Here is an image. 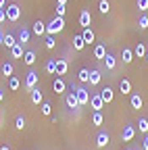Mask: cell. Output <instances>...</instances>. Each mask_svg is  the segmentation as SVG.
Returning a JSON list of instances; mask_svg holds the SVG:
<instances>
[{
    "label": "cell",
    "mask_w": 148,
    "mask_h": 150,
    "mask_svg": "<svg viewBox=\"0 0 148 150\" xmlns=\"http://www.w3.org/2000/svg\"><path fill=\"white\" fill-rule=\"evenodd\" d=\"M65 29V17H57L54 15V19L50 23H46V33L48 35H57V33H61Z\"/></svg>",
    "instance_id": "obj_1"
},
{
    "label": "cell",
    "mask_w": 148,
    "mask_h": 150,
    "mask_svg": "<svg viewBox=\"0 0 148 150\" xmlns=\"http://www.w3.org/2000/svg\"><path fill=\"white\" fill-rule=\"evenodd\" d=\"M35 86H38V71H33V69H29L27 73H25V79H23V88L27 90V92H31Z\"/></svg>",
    "instance_id": "obj_2"
},
{
    "label": "cell",
    "mask_w": 148,
    "mask_h": 150,
    "mask_svg": "<svg viewBox=\"0 0 148 150\" xmlns=\"http://www.w3.org/2000/svg\"><path fill=\"white\" fill-rule=\"evenodd\" d=\"M4 13H6V21H19V17H21V8H19V4H8L6 8H4Z\"/></svg>",
    "instance_id": "obj_3"
},
{
    "label": "cell",
    "mask_w": 148,
    "mask_h": 150,
    "mask_svg": "<svg viewBox=\"0 0 148 150\" xmlns=\"http://www.w3.org/2000/svg\"><path fill=\"white\" fill-rule=\"evenodd\" d=\"M75 96H77V100H79V106H88L90 104V96H92V94L88 92V88H77L75 90Z\"/></svg>",
    "instance_id": "obj_4"
},
{
    "label": "cell",
    "mask_w": 148,
    "mask_h": 150,
    "mask_svg": "<svg viewBox=\"0 0 148 150\" xmlns=\"http://www.w3.org/2000/svg\"><path fill=\"white\" fill-rule=\"evenodd\" d=\"M65 104H67L69 108H73V110H77V108H79V100H77V96H75V92H73V90L65 96Z\"/></svg>",
    "instance_id": "obj_5"
},
{
    "label": "cell",
    "mask_w": 148,
    "mask_h": 150,
    "mask_svg": "<svg viewBox=\"0 0 148 150\" xmlns=\"http://www.w3.org/2000/svg\"><path fill=\"white\" fill-rule=\"evenodd\" d=\"M90 106L94 108V110H100L104 106V100L100 96V92H96V94H92V96H90Z\"/></svg>",
    "instance_id": "obj_6"
},
{
    "label": "cell",
    "mask_w": 148,
    "mask_h": 150,
    "mask_svg": "<svg viewBox=\"0 0 148 150\" xmlns=\"http://www.w3.org/2000/svg\"><path fill=\"white\" fill-rule=\"evenodd\" d=\"M134 136H136L134 125H125V127H123V131H121V140H123V142H132V140H134Z\"/></svg>",
    "instance_id": "obj_7"
},
{
    "label": "cell",
    "mask_w": 148,
    "mask_h": 150,
    "mask_svg": "<svg viewBox=\"0 0 148 150\" xmlns=\"http://www.w3.org/2000/svg\"><path fill=\"white\" fill-rule=\"evenodd\" d=\"M100 96H102L104 104H108V102H113V98H115V90L106 86V88H102V90H100Z\"/></svg>",
    "instance_id": "obj_8"
},
{
    "label": "cell",
    "mask_w": 148,
    "mask_h": 150,
    "mask_svg": "<svg viewBox=\"0 0 148 150\" xmlns=\"http://www.w3.org/2000/svg\"><path fill=\"white\" fill-rule=\"evenodd\" d=\"M29 96H31V102H33V104H42V102H44V94H42L40 88H33V90L29 92Z\"/></svg>",
    "instance_id": "obj_9"
},
{
    "label": "cell",
    "mask_w": 148,
    "mask_h": 150,
    "mask_svg": "<svg viewBox=\"0 0 148 150\" xmlns=\"http://www.w3.org/2000/svg\"><path fill=\"white\" fill-rule=\"evenodd\" d=\"M129 106H132L134 110H140L144 106V100H142L140 94H132V98H129Z\"/></svg>",
    "instance_id": "obj_10"
},
{
    "label": "cell",
    "mask_w": 148,
    "mask_h": 150,
    "mask_svg": "<svg viewBox=\"0 0 148 150\" xmlns=\"http://www.w3.org/2000/svg\"><path fill=\"white\" fill-rule=\"evenodd\" d=\"M29 35H31V29H27V27H21L19 29V35H17V40H19V44H27L29 42Z\"/></svg>",
    "instance_id": "obj_11"
},
{
    "label": "cell",
    "mask_w": 148,
    "mask_h": 150,
    "mask_svg": "<svg viewBox=\"0 0 148 150\" xmlns=\"http://www.w3.org/2000/svg\"><path fill=\"white\" fill-rule=\"evenodd\" d=\"M31 33H35V35H46V23H42V21H35L33 25H31Z\"/></svg>",
    "instance_id": "obj_12"
},
{
    "label": "cell",
    "mask_w": 148,
    "mask_h": 150,
    "mask_svg": "<svg viewBox=\"0 0 148 150\" xmlns=\"http://www.w3.org/2000/svg\"><path fill=\"white\" fill-rule=\"evenodd\" d=\"M90 23H92V15H90V11H81V13H79V25L86 29V27H90Z\"/></svg>",
    "instance_id": "obj_13"
},
{
    "label": "cell",
    "mask_w": 148,
    "mask_h": 150,
    "mask_svg": "<svg viewBox=\"0 0 148 150\" xmlns=\"http://www.w3.org/2000/svg\"><path fill=\"white\" fill-rule=\"evenodd\" d=\"M73 48H75L77 52H81V50L86 48V40H84L81 33H79V35H73Z\"/></svg>",
    "instance_id": "obj_14"
},
{
    "label": "cell",
    "mask_w": 148,
    "mask_h": 150,
    "mask_svg": "<svg viewBox=\"0 0 148 150\" xmlns=\"http://www.w3.org/2000/svg\"><path fill=\"white\" fill-rule=\"evenodd\" d=\"M69 71V63L65 59H57V75H65Z\"/></svg>",
    "instance_id": "obj_15"
},
{
    "label": "cell",
    "mask_w": 148,
    "mask_h": 150,
    "mask_svg": "<svg viewBox=\"0 0 148 150\" xmlns=\"http://www.w3.org/2000/svg\"><path fill=\"white\" fill-rule=\"evenodd\" d=\"M23 44H19V42H17L13 48H11V56H13V59H23Z\"/></svg>",
    "instance_id": "obj_16"
},
{
    "label": "cell",
    "mask_w": 148,
    "mask_h": 150,
    "mask_svg": "<svg viewBox=\"0 0 148 150\" xmlns=\"http://www.w3.org/2000/svg\"><path fill=\"white\" fill-rule=\"evenodd\" d=\"M108 142H110V138H108V134H104V131H100V134L96 136V146L98 148H104Z\"/></svg>",
    "instance_id": "obj_17"
},
{
    "label": "cell",
    "mask_w": 148,
    "mask_h": 150,
    "mask_svg": "<svg viewBox=\"0 0 148 150\" xmlns=\"http://www.w3.org/2000/svg\"><path fill=\"white\" fill-rule=\"evenodd\" d=\"M35 59H38V56H35L33 50H25V54H23V63H25L27 67H31V65L35 63Z\"/></svg>",
    "instance_id": "obj_18"
},
{
    "label": "cell",
    "mask_w": 148,
    "mask_h": 150,
    "mask_svg": "<svg viewBox=\"0 0 148 150\" xmlns=\"http://www.w3.org/2000/svg\"><path fill=\"white\" fill-rule=\"evenodd\" d=\"M100 79H102L100 71H98V69H92V71H90V86H98Z\"/></svg>",
    "instance_id": "obj_19"
},
{
    "label": "cell",
    "mask_w": 148,
    "mask_h": 150,
    "mask_svg": "<svg viewBox=\"0 0 148 150\" xmlns=\"http://www.w3.org/2000/svg\"><path fill=\"white\" fill-rule=\"evenodd\" d=\"M121 59H123L125 65H129V63L134 61V50H132V48H123V50H121Z\"/></svg>",
    "instance_id": "obj_20"
},
{
    "label": "cell",
    "mask_w": 148,
    "mask_h": 150,
    "mask_svg": "<svg viewBox=\"0 0 148 150\" xmlns=\"http://www.w3.org/2000/svg\"><path fill=\"white\" fill-rule=\"evenodd\" d=\"M65 88H67V83H65L61 77H57V79L52 81V90L57 92V94H63V92H65Z\"/></svg>",
    "instance_id": "obj_21"
},
{
    "label": "cell",
    "mask_w": 148,
    "mask_h": 150,
    "mask_svg": "<svg viewBox=\"0 0 148 150\" xmlns=\"http://www.w3.org/2000/svg\"><path fill=\"white\" fill-rule=\"evenodd\" d=\"M104 56H106V46H104V44H98V46L94 48V59L104 61Z\"/></svg>",
    "instance_id": "obj_22"
},
{
    "label": "cell",
    "mask_w": 148,
    "mask_h": 150,
    "mask_svg": "<svg viewBox=\"0 0 148 150\" xmlns=\"http://www.w3.org/2000/svg\"><path fill=\"white\" fill-rule=\"evenodd\" d=\"M104 65H106L108 71H113V69L117 67V59H115L113 54H108V52H106V56H104Z\"/></svg>",
    "instance_id": "obj_23"
},
{
    "label": "cell",
    "mask_w": 148,
    "mask_h": 150,
    "mask_svg": "<svg viewBox=\"0 0 148 150\" xmlns=\"http://www.w3.org/2000/svg\"><path fill=\"white\" fill-rule=\"evenodd\" d=\"M119 92L121 94H132V81H129V79H121L119 81Z\"/></svg>",
    "instance_id": "obj_24"
},
{
    "label": "cell",
    "mask_w": 148,
    "mask_h": 150,
    "mask_svg": "<svg viewBox=\"0 0 148 150\" xmlns=\"http://www.w3.org/2000/svg\"><path fill=\"white\" fill-rule=\"evenodd\" d=\"M19 88H21V79H19V77H15V75H13V77H8V90H11V92H17Z\"/></svg>",
    "instance_id": "obj_25"
},
{
    "label": "cell",
    "mask_w": 148,
    "mask_h": 150,
    "mask_svg": "<svg viewBox=\"0 0 148 150\" xmlns=\"http://www.w3.org/2000/svg\"><path fill=\"white\" fill-rule=\"evenodd\" d=\"M77 79L81 81V83H90V69H79V73H77Z\"/></svg>",
    "instance_id": "obj_26"
},
{
    "label": "cell",
    "mask_w": 148,
    "mask_h": 150,
    "mask_svg": "<svg viewBox=\"0 0 148 150\" xmlns=\"http://www.w3.org/2000/svg\"><path fill=\"white\" fill-rule=\"evenodd\" d=\"M81 35H84V40H86V44H92L96 40V35H94V31H92L90 27H86L84 31H81Z\"/></svg>",
    "instance_id": "obj_27"
},
{
    "label": "cell",
    "mask_w": 148,
    "mask_h": 150,
    "mask_svg": "<svg viewBox=\"0 0 148 150\" xmlns=\"http://www.w3.org/2000/svg\"><path fill=\"white\" fill-rule=\"evenodd\" d=\"M146 50H148V48H146L142 42H138V46L134 48V56H138V59H144V56H146Z\"/></svg>",
    "instance_id": "obj_28"
},
{
    "label": "cell",
    "mask_w": 148,
    "mask_h": 150,
    "mask_svg": "<svg viewBox=\"0 0 148 150\" xmlns=\"http://www.w3.org/2000/svg\"><path fill=\"white\" fill-rule=\"evenodd\" d=\"M17 42H19V40H17V38H15L13 33H6V35H4V42H2V44H4V46H6V48L11 50V48H13V46H15Z\"/></svg>",
    "instance_id": "obj_29"
},
{
    "label": "cell",
    "mask_w": 148,
    "mask_h": 150,
    "mask_svg": "<svg viewBox=\"0 0 148 150\" xmlns=\"http://www.w3.org/2000/svg\"><path fill=\"white\" fill-rule=\"evenodd\" d=\"M13 71H15L13 63H4L2 65V75H4V77H13Z\"/></svg>",
    "instance_id": "obj_30"
},
{
    "label": "cell",
    "mask_w": 148,
    "mask_h": 150,
    "mask_svg": "<svg viewBox=\"0 0 148 150\" xmlns=\"http://www.w3.org/2000/svg\"><path fill=\"white\" fill-rule=\"evenodd\" d=\"M102 121H104L102 112L100 110H94V115H92V123H94V125H102Z\"/></svg>",
    "instance_id": "obj_31"
},
{
    "label": "cell",
    "mask_w": 148,
    "mask_h": 150,
    "mask_svg": "<svg viewBox=\"0 0 148 150\" xmlns=\"http://www.w3.org/2000/svg\"><path fill=\"white\" fill-rule=\"evenodd\" d=\"M44 69L48 71V73H57V61H46V65H44Z\"/></svg>",
    "instance_id": "obj_32"
},
{
    "label": "cell",
    "mask_w": 148,
    "mask_h": 150,
    "mask_svg": "<svg viewBox=\"0 0 148 150\" xmlns=\"http://www.w3.org/2000/svg\"><path fill=\"white\" fill-rule=\"evenodd\" d=\"M98 11H100L102 15H106V13L110 11V4H108V0H100V4H98Z\"/></svg>",
    "instance_id": "obj_33"
},
{
    "label": "cell",
    "mask_w": 148,
    "mask_h": 150,
    "mask_svg": "<svg viewBox=\"0 0 148 150\" xmlns=\"http://www.w3.org/2000/svg\"><path fill=\"white\" fill-rule=\"evenodd\" d=\"M138 129L146 136V134H148V119H140V121H138Z\"/></svg>",
    "instance_id": "obj_34"
},
{
    "label": "cell",
    "mask_w": 148,
    "mask_h": 150,
    "mask_svg": "<svg viewBox=\"0 0 148 150\" xmlns=\"http://www.w3.org/2000/svg\"><path fill=\"white\" fill-rule=\"evenodd\" d=\"M15 127L17 129H25V117L23 115H19V117L15 119Z\"/></svg>",
    "instance_id": "obj_35"
},
{
    "label": "cell",
    "mask_w": 148,
    "mask_h": 150,
    "mask_svg": "<svg viewBox=\"0 0 148 150\" xmlns=\"http://www.w3.org/2000/svg\"><path fill=\"white\" fill-rule=\"evenodd\" d=\"M44 44H46V48H48V50H52V48H54V44H57V42H54V35H48V33H46Z\"/></svg>",
    "instance_id": "obj_36"
},
{
    "label": "cell",
    "mask_w": 148,
    "mask_h": 150,
    "mask_svg": "<svg viewBox=\"0 0 148 150\" xmlns=\"http://www.w3.org/2000/svg\"><path fill=\"white\" fill-rule=\"evenodd\" d=\"M52 112V104L50 102H42V115H50Z\"/></svg>",
    "instance_id": "obj_37"
},
{
    "label": "cell",
    "mask_w": 148,
    "mask_h": 150,
    "mask_svg": "<svg viewBox=\"0 0 148 150\" xmlns=\"http://www.w3.org/2000/svg\"><path fill=\"white\" fill-rule=\"evenodd\" d=\"M138 25H140V29H148V17H146V15H142V17H140Z\"/></svg>",
    "instance_id": "obj_38"
},
{
    "label": "cell",
    "mask_w": 148,
    "mask_h": 150,
    "mask_svg": "<svg viewBox=\"0 0 148 150\" xmlns=\"http://www.w3.org/2000/svg\"><path fill=\"white\" fill-rule=\"evenodd\" d=\"M65 13H67L65 4H57V17H65Z\"/></svg>",
    "instance_id": "obj_39"
},
{
    "label": "cell",
    "mask_w": 148,
    "mask_h": 150,
    "mask_svg": "<svg viewBox=\"0 0 148 150\" xmlns=\"http://www.w3.org/2000/svg\"><path fill=\"white\" fill-rule=\"evenodd\" d=\"M138 8L140 11H146L148 8V0H138Z\"/></svg>",
    "instance_id": "obj_40"
},
{
    "label": "cell",
    "mask_w": 148,
    "mask_h": 150,
    "mask_svg": "<svg viewBox=\"0 0 148 150\" xmlns=\"http://www.w3.org/2000/svg\"><path fill=\"white\" fill-rule=\"evenodd\" d=\"M142 150H148V134L142 138Z\"/></svg>",
    "instance_id": "obj_41"
},
{
    "label": "cell",
    "mask_w": 148,
    "mask_h": 150,
    "mask_svg": "<svg viewBox=\"0 0 148 150\" xmlns=\"http://www.w3.org/2000/svg\"><path fill=\"white\" fill-rule=\"evenodd\" d=\"M6 21V13H4V8H0V23H4Z\"/></svg>",
    "instance_id": "obj_42"
},
{
    "label": "cell",
    "mask_w": 148,
    "mask_h": 150,
    "mask_svg": "<svg viewBox=\"0 0 148 150\" xmlns=\"http://www.w3.org/2000/svg\"><path fill=\"white\" fill-rule=\"evenodd\" d=\"M0 8H6V0H0Z\"/></svg>",
    "instance_id": "obj_43"
},
{
    "label": "cell",
    "mask_w": 148,
    "mask_h": 150,
    "mask_svg": "<svg viewBox=\"0 0 148 150\" xmlns=\"http://www.w3.org/2000/svg\"><path fill=\"white\" fill-rule=\"evenodd\" d=\"M2 42H4V33H2V31H0V44H2Z\"/></svg>",
    "instance_id": "obj_44"
},
{
    "label": "cell",
    "mask_w": 148,
    "mask_h": 150,
    "mask_svg": "<svg viewBox=\"0 0 148 150\" xmlns=\"http://www.w3.org/2000/svg\"><path fill=\"white\" fill-rule=\"evenodd\" d=\"M2 98H4V90H0V102H2Z\"/></svg>",
    "instance_id": "obj_45"
},
{
    "label": "cell",
    "mask_w": 148,
    "mask_h": 150,
    "mask_svg": "<svg viewBox=\"0 0 148 150\" xmlns=\"http://www.w3.org/2000/svg\"><path fill=\"white\" fill-rule=\"evenodd\" d=\"M57 4H67V0H57Z\"/></svg>",
    "instance_id": "obj_46"
},
{
    "label": "cell",
    "mask_w": 148,
    "mask_h": 150,
    "mask_svg": "<svg viewBox=\"0 0 148 150\" xmlns=\"http://www.w3.org/2000/svg\"><path fill=\"white\" fill-rule=\"evenodd\" d=\"M0 150H11V148L8 146H0Z\"/></svg>",
    "instance_id": "obj_47"
},
{
    "label": "cell",
    "mask_w": 148,
    "mask_h": 150,
    "mask_svg": "<svg viewBox=\"0 0 148 150\" xmlns=\"http://www.w3.org/2000/svg\"><path fill=\"white\" fill-rule=\"evenodd\" d=\"M144 59H146V61H148V50H146V56H144Z\"/></svg>",
    "instance_id": "obj_48"
},
{
    "label": "cell",
    "mask_w": 148,
    "mask_h": 150,
    "mask_svg": "<svg viewBox=\"0 0 148 150\" xmlns=\"http://www.w3.org/2000/svg\"><path fill=\"white\" fill-rule=\"evenodd\" d=\"M132 150H134V148H132Z\"/></svg>",
    "instance_id": "obj_49"
}]
</instances>
